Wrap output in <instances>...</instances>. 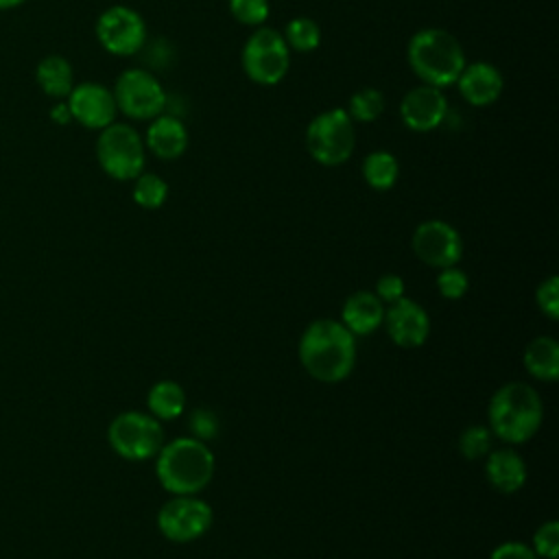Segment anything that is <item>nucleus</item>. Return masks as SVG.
I'll return each mask as SVG.
<instances>
[{"label": "nucleus", "instance_id": "nucleus-1", "mask_svg": "<svg viewBox=\"0 0 559 559\" xmlns=\"http://www.w3.org/2000/svg\"><path fill=\"white\" fill-rule=\"evenodd\" d=\"M299 360L319 382H341L356 365V336L334 319L312 321L299 338Z\"/></svg>", "mask_w": 559, "mask_h": 559}, {"label": "nucleus", "instance_id": "nucleus-2", "mask_svg": "<svg viewBox=\"0 0 559 559\" xmlns=\"http://www.w3.org/2000/svg\"><path fill=\"white\" fill-rule=\"evenodd\" d=\"M406 59L424 85L439 90L454 85L467 63L461 41L450 31L437 26L413 33L406 46Z\"/></svg>", "mask_w": 559, "mask_h": 559}, {"label": "nucleus", "instance_id": "nucleus-3", "mask_svg": "<svg viewBox=\"0 0 559 559\" xmlns=\"http://www.w3.org/2000/svg\"><path fill=\"white\" fill-rule=\"evenodd\" d=\"M155 472L166 491L175 496H194L207 487L214 476V454L203 441L179 437L159 448Z\"/></svg>", "mask_w": 559, "mask_h": 559}, {"label": "nucleus", "instance_id": "nucleus-4", "mask_svg": "<svg viewBox=\"0 0 559 559\" xmlns=\"http://www.w3.org/2000/svg\"><path fill=\"white\" fill-rule=\"evenodd\" d=\"M489 430L504 443L528 441L544 419L537 391L526 382H507L489 400Z\"/></svg>", "mask_w": 559, "mask_h": 559}, {"label": "nucleus", "instance_id": "nucleus-5", "mask_svg": "<svg viewBox=\"0 0 559 559\" xmlns=\"http://www.w3.org/2000/svg\"><path fill=\"white\" fill-rule=\"evenodd\" d=\"M96 159L116 181H133L146 164V146L140 131L127 122H111L98 131Z\"/></svg>", "mask_w": 559, "mask_h": 559}, {"label": "nucleus", "instance_id": "nucleus-6", "mask_svg": "<svg viewBox=\"0 0 559 559\" xmlns=\"http://www.w3.org/2000/svg\"><path fill=\"white\" fill-rule=\"evenodd\" d=\"M356 146L354 120L343 107H332L317 114L306 127L308 155L321 166L345 164Z\"/></svg>", "mask_w": 559, "mask_h": 559}, {"label": "nucleus", "instance_id": "nucleus-7", "mask_svg": "<svg viewBox=\"0 0 559 559\" xmlns=\"http://www.w3.org/2000/svg\"><path fill=\"white\" fill-rule=\"evenodd\" d=\"M240 63L249 81L258 85H275L290 68V48L280 31L262 24L247 37Z\"/></svg>", "mask_w": 559, "mask_h": 559}, {"label": "nucleus", "instance_id": "nucleus-8", "mask_svg": "<svg viewBox=\"0 0 559 559\" xmlns=\"http://www.w3.org/2000/svg\"><path fill=\"white\" fill-rule=\"evenodd\" d=\"M107 439L114 452L127 461L151 459L164 445L159 419L140 411L116 415L107 428Z\"/></svg>", "mask_w": 559, "mask_h": 559}, {"label": "nucleus", "instance_id": "nucleus-9", "mask_svg": "<svg viewBox=\"0 0 559 559\" xmlns=\"http://www.w3.org/2000/svg\"><path fill=\"white\" fill-rule=\"evenodd\" d=\"M111 92L118 111L131 120H153L166 109V90L162 81L142 68L124 70L116 79Z\"/></svg>", "mask_w": 559, "mask_h": 559}, {"label": "nucleus", "instance_id": "nucleus-10", "mask_svg": "<svg viewBox=\"0 0 559 559\" xmlns=\"http://www.w3.org/2000/svg\"><path fill=\"white\" fill-rule=\"evenodd\" d=\"M96 39L107 52L116 57L135 55L146 41V22L135 9L114 4L98 15Z\"/></svg>", "mask_w": 559, "mask_h": 559}, {"label": "nucleus", "instance_id": "nucleus-11", "mask_svg": "<svg viewBox=\"0 0 559 559\" xmlns=\"http://www.w3.org/2000/svg\"><path fill=\"white\" fill-rule=\"evenodd\" d=\"M212 524V507L192 496L168 500L157 513V528L170 542L186 544L205 535Z\"/></svg>", "mask_w": 559, "mask_h": 559}, {"label": "nucleus", "instance_id": "nucleus-12", "mask_svg": "<svg viewBox=\"0 0 559 559\" xmlns=\"http://www.w3.org/2000/svg\"><path fill=\"white\" fill-rule=\"evenodd\" d=\"M413 251L415 255L435 269L454 266L463 255V240L459 231L439 218L424 221L413 231Z\"/></svg>", "mask_w": 559, "mask_h": 559}, {"label": "nucleus", "instance_id": "nucleus-13", "mask_svg": "<svg viewBox=\"0 0 559 559\" xmlns=\"http://www.w3.org/2000/svg\"><path fill=\"white\" fill-rule=\"evenodd\" d=\"M66 105L70 109L72 120H76L85 129L100 131L116 122L118 107L114 100V92L100 83L85 81L70 90L66 96Z\"/></svg>", "mask_w": 559, "mask_h": 559}, {"label": "nucleus", "instance_id": "nucleus-14", "mask_svg": "<svg viewBox=\"0 0 559 559\" xmlns=\"http://www.w3.org/2000/svg\"><path fill=\"white\" fill-rule=\"evenodd\" d=\"M448 116V98L443 90L419 83L411 87L400 103V118L406 129L415 133H428L443 124Z\"/></svg>", "mask_w": 559, "mask_h": 559}, {"label": "nucleus", "instance_id": "nucleus-15", "mask_svg": "<svg viewBox=\"0 0 559 559\" xmlns=\"http://www.w3.org/2000/svg\"><path fill=\"white\" fill-rule=\"evenodd\" d=\"M382 323L391 341L400 347H419L430 334V319L426 310L408 297H400L384 310Z\"/></svg>", "mask_w": 559, "mask_h": 559}, {"label": "nucleus", "instance_id": "nucleus-16", "mask_svg": "<svg viewBox=\"0 0 559 559\" xmlns=\"http://www.w3.org/2000/svg\"><path fill=\"white\" fill-rule=\"evenodd\" d=\"M454 85L467 105L489 107L500 98L504 90V76L489 61H472L465 63Z\"/></svg>", "mask_w": 559, "mask_h": 559}, {"label": "nucleus", "instance_id": "nucleus-17", "mask_svg": "<svg viewBox=\"0 0 559 559\" xmlns=\"http://www.w3.org/2000/svg\"><path fill=\"white\" fill-rule=\"evenodd\" d=\"M144 146L159 159L170 162L186 153L188 148V129L186 124L170 114H159L153 120H148Z\"/></svg>", "mask_w": 559, "mask_h": 559}, {"label": "nucleus", "instance_id": "nucleus-18", "mask_svg": "<svg viewBox=\"0 0 559 559\" xmlns=\"http://www.w3.org/2000/svg\"><path fill=\"white\" fill-rule=\"evenodd\" d=\"M485 476L496 491L515 493L526 483L524 459L511 448L489 450L485 461Z\"/></svg>", "mask_w": 559, "mask_h": 559}, {"label": "nucleus", "instance_id": "nucleus-19", "mask_svg": "<svg viewBox=\"0 0 559 559\" xmlns=\"http://www.w3.org/2000/svg\"><path fill=\"white\" fill-rule=\"evenodd\" d=\"M384 319V306L376 297V293L358 290L347 297L343 312H341V323L354 334V336H365L376 332L382 325Z\"/></svg>", "mask_w": 559, "mask_h": 559}, {"label": "nucleus", "instance_id": "nucleus-20", "mask_svg": "<svg viewBox=\"0 0 559 559\" xmlns=\"http://www.w3.org/2000/svg\"><path fill=\"white\" fill-rule=\"evenodd\" d=\"M35 81L46 96L66 98L74 87V72L66 57L48 55L37 63Z\"/></svg>", "mask_w": 559, "mask_h": 559}, {"label": "nucleus", "instance_id": "nucleus-21", "mask_svg": "<svg viewBox=\"0 0 559 559\" xmlns=\"http://www.w3.org/2000/svg\"><path fill=\"white\" fill-rule=\"evenodd\" d=\"M526 371L544 382L559 378V345L552 336H537L524 349Z\"/></svg>", "mask_w": 559, "mask_h": 559}, {"label": "nucleus", "instance_id": "nucleus-22", "mask_svg": "<svg viewBox=\"0 0 559 559\" xmlns=\"http://www.w3.org/2000/svg\"><path fill=\"white\" fill-rule=\"evenodd\" d=\"M360 173L369 188L384 192L395 186L400 177V162L389 151H373L362 159Z\"/></svg>", "mask_w": 559, "mask_h": 559}, {"label": "nucleus", "instance_id": "nucleus-23", "mask_svg": "<svg viewBox=\"0 0 559 559\" xmlns=\"http://www.w3.org/2000/svg\"><path fill=\"white\" fill-rule=\"evenodd\" d=\"M146 406L153 417L157 419H175L183 413L186 408V393L181 384L173 380H159L157 384L151 386Z\"/></svg>", "mask_w": 559, "mask_h": 559}, {"label": "nucleus", "instance_id": "nucleus-24", "mask_svg": "<svg viewBox=\"0 0 559 559\" xmlns=\"http://www.w3.org/2000/svg\"><path fill=\"white\" fill-rule=\"evenodd\" d=\"M282 37L286 41V46L295 52H312L319 48L321 44V28L314 20L299 15L286 22Z\"/></svg>", "mask_w": 559, "mask_h": 559}, {"label": "nucleus", "instance_id": "nucleus-25", "mask_svg": "<svg viewBox=\"0 0 559 559\" xmlns=\"http://www.w3.org/2000/svg\"><path fill=\"white\" fill-rule=\"evenodd\" d=\"M345 111L354 122H376L384 111V94L378 87H360L349 96Z\"/></svg>", "mask_w": 559, "mask_h": 559}, {"label": "nucleus", "instance_id": "nucleus-26", "mask_svg": "<svg viewBox=\"0 0 559 559\" xmlns=\"http://www.w3.org/2000/svg\"><path fill=\"white\" fill-rule=\"evenodd\" d=\"M133 201L144 207V210H157L164 205L166 197H168V183L155 175V173H140L133 179V192H131Z\"/></svg>", "mask_w": 559, "mask_h": 559}, {"label": "nucleus", "instance_id": "nucleus-27", "mask_svg": "<svg viewBox=\"0 0 559 559\" xmlns=\"http://www.w3.org/2000/svg\"><path fill=\"white\" fill-rule=\"evenodd\" d=\"M459 450L467 461H476L491 450V430L487 426H467L459 437Z\"/></svg>", "mask_w": 559, "mask_h": 559}, {"label": "nucleus", "instance_id": "nucleus-28", "mask_svg": "<svg viewBox=\"0 0 559 559\" xmlns=\"http://www.w3.org/2000/svg\"><path fill=\"white\" fill-rule=\"evenodd\" d=\"M229 13L245 26H262L271 13L269 0H227Z\"/></svg>", "mask_w": 559, "mask_h": 559}, {"label": "nucleus", "instance_id": "nucleus-29", "mask_svg": "<svg viewBox=\"0 0 559 559\" xmlns=\"http://www.w3.org/2000/svg\"><path fill=\"white\" fill-rule=\"evenodd\" d=\"M188 428H190V432H192L194 439H199V441L205 443V441L216 439L221 424H218V417H216L214 411L199 406V408H194V411L188 415Z\"/></svg>", "mask_w": 559, "mask_h": 559}, {"label": "nucleus", "instance_id": "nucleus-30", "mask_svg": "<svg viewBox=\"0 0 559 559\" xmlns=\"http://www.w3.org/2000/svg\"><path fill=\"white\" fill-rule=\"evenodd\" d=\"M533 552L542 559L559 557V524L555 520L542 524L533 535Z\"/></svg>", "mask_w": 559, "mask_h": 559}, {"label": "nucleus", "instance_id": "nucleus-31", "mask_svg": "<svg viewBox=\"0 0 559 559\" xmlns=\"http://www.w3.org/2000/svg\"><path fill=\"white\" fill-rule=\"evenodd\" d=\"M467 286L469 280L456 264L441 269L437 275V288L445 299H461L467 293Z\"/></svg>", "mask_w": 559, "mask_h": 559}, {"label": "nucleus", "instance_id": "nucleus-32", "mask_svg": "<svg viewBox=\"0 0 559 559\" xmlns=\"http://www.w3.org/2000/svg\"><path fill=\"white\" fill-rule=\"evenodd\" d=\"M535 301L537 308L550 319H559V280L557 275H550L548 280H544L537 290H535Z\"/></svg>", "mask_w": 559, "mask_h": 559}, {"label": "nucleus", "instance_id": "nucleus-33", "mask_svg": "<svg viewBox=\"0 0 559 559\" xmlns=\"http://www.w3.org/2000/svg\"><path fill=\"white\" fill-rule=\"evenodd\" d=\"M376 297L382 304H393L400 297H404V280L395 273H386L382 277H378L376 282Z\"/></svg>", "mask_w": 559, "mask_h": 559}, {"label": "nucleus", "instance_id": "nucleus-34", "mask_svg": "<svg viewBox=\"0 0 559 559\" xmlns=\"http://www.w3.org/2000/svg\"><path fill=\"white\" fill-rule=\"evenodd\" d=\"M489 559H537V555L522 542H504L491 550Z\"/></svg>", "mask_w": 559, "mask_h": 559}, {"label": "nucleus", "instance_id": "nucleus-35", "mask_svg": "<svg viewBox=\"0 0 559 559\" xmlns=\"http://www.w3.org/2000/svg\"><path fill=\"white\" fill-rule=\"evenodd\" d=\"M50 118H52V122H57V124H68V122L72 120L70 109H68L66 103H57V105L50 109Z\"/></svg>", "mask_w": 559, "mask_h": 559}, {"label": "nucleus", "instance_id": "nucleus-36", "mask_svg": "<svg viewBox=\"0 0 559 559\" xmlns=\"http://www.w3.org/2000/svg\"><path fill=\"white\" fill-rule=\"evenodd\" d=\"M26 0H0V11H7V9H15L20 4H24Z\"/></svg>", "mask_w": 559, "mask_h": 559}]
</instances>
